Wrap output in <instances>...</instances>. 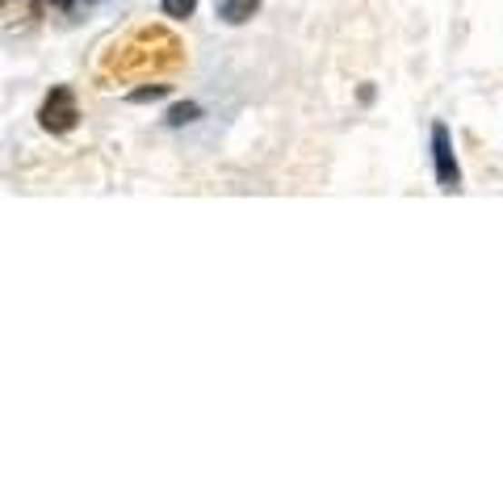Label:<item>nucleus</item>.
Masks as SVG:
<instances>
[{"label": "nucleus", "instance_id": "1", "mask_svg": "<svg viewBox=\"0 0 503 503\" xmlns=\"http://www.w3.org/2000/svg\"><path fill=\"white\" fill-rule=\"evenodd\" d=\"M38 122H43L46 134H67L76 131L80 122V110H76V97H72V88H51V97L43 101V113H38Z\"/></svg>", "mask_w": 503, "mask_h": 503}, {"label": "nucleus", "instance_id": "2", "mask_svg": "<svg viewBox=\"0 0 503 503\" xmlns=\"http://www.w3.org/2000/svg\"><path fill=\"white\" fill-rule=\"evenodd\" d=\"M432 160H437V181H440V189H458L461 173H458V160H453V143H449L445 126H432Z\"/></svg>", "mask_w": 503, "mask_h": 503}, {"label": "nucleus", "instance_id": "3", "mask_svg": "<svg viewBox=\"0 0 503 503\" xmlns=\"http://www.w3.org/2000/svg\"><path fill=\"white\" fill-rule=\"evenodd\" d=\"M256 9H261V0H222V22L243 25Z\"/></svg>", "mask_w": 503, "mask_h": 503}, {"label": "nucleus", "instance_id": "4", "mask_svg": "<svg viewBox=\"0 0 503 503\" xmlns=\"http://www.w3.org/2000/svg\"><path fill=\"white\" fill-rule=\"evenodd\" d=\"M197 113H202L197 101H181V105L168 110V126H189V122H197Z\"/></svg>", "mask_w": 503, "mask_h": 503}, {"label": "nucleus", "instance_id": "5", "mask_svg": "<svg viewBox=\"0 0 503 503\" xmlns=\"http://www.w3.org/2000/svg\"><path fill=\"white\" fill-rule=\"evenodd\" d=\"M164 13L173 17V22H185V17L197 13V0H164Z\"/></svg>", "mask_w": 503, "mask_h": 503}, {"label": "nucleus", "instance_id": "6", "mask_svg": "<svg viewBox=\"0 0 503 503\" xmlns=\"http://www.w3.org/2000/svg\"><path fill=\"white\" fill-rule=\"evenodd\" d=\"M164 93H168L164 84H152V88H139V93H131V101H134V105H147V101H160Z\"/></svg>", "mask_w": 503, "mask_h": 503}, {"label": "nucleus", "instance_id": "7", "mask_svg": "<svg viewBox=\"0 0 503 503\" xmlns=\"http://www.w3.org/2000/svg\"><path fill=\"white\" fill-rule=\"evenodd\" d=\"M51 5H59V9H67V5H72V0H51Z\"/></svg>", "mask_w": 503, "mask_h": 503}]
</instances>
